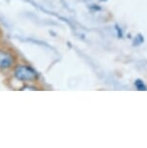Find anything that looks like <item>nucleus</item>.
Returning a JSON list of instances; mask_svg holds the SVG:
<instances>
[{
  "label": "nucleus",
  "mask_w": 147,
  "mask_h": 148,
  "mask_svg": "<svg viewBox=\"0 0 147 148\" xmlns=\"http://www.w3.org/2000/svg\"><path fill=\"white\" fill-rule=\"evenodd\" d=\"M15 77L23 82H32L37 77V73L29 66L19 65L15 70Z\"/></svg>",
  "instance_id": "1"
},
{
  "label": "nucleus",
  "mask_w": 147,
  "mask_h": 148,
  "mask_svg": "<svg viewBox=\"0 0 147 148\" xmlns=\"http://www.w3.org/2000/svg\"><path fill=\"white\" fill-rule=\"evenodd\" d=\"M14 64V57L9 52L0 51V69H8Z\"/></svg>",
  "instance_id": "2"
},
{
  "label": "nucleus",
  "mask_w": 147,
  "mask_h": 148,
  "mask_svg": "<svg viewBox=\"0 0 147 148\" xmlns=\"http://www.w3.org/2000/svg\"><path fill=\"white\" fill-rule=\"evenodd\" d=\"M135 87H137V88L138 89V90H140V91L146 90V86H145V84L143 83L142 80L137 79V80H135Z\"/></svg>",
  "instance_id": "3"
},
{
  "label": "nucleus",
  "mask_w": 147,
  "mask_h": 148,
  "mask_svg": "<svg viewBox=\"0 0 147 148\" xmlns=\"http://www.w3.org/2000/svg\"><path fill=\"white\" fill-rule=\"evenodd\" d=\"M135 43H134V46H139L144 42V38L142 37V35L141 34H138L137 37L135 38Z\"/></svg>",
  "instance_id": "4"
}]
</instances>
